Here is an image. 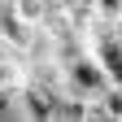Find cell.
<instances>
[{
    "mask_svg": "<svg viewBox=\"0 0 122 122\" xmlns=\"http://www.w3.org/2000/svg\"><path fill=\"white\" fill-rule=\"evenodd\" d=\"M61 66V83H66L70 96H79V100H96L109 92V79H105V70H100V61L92 57V52H79V57H70V61H57Z\"/></svg>",
    "mask_w": 122,
    "mask_h": 122,
    "instance_id": "obj_1",
    "label": "cell"
}]
</instances>
